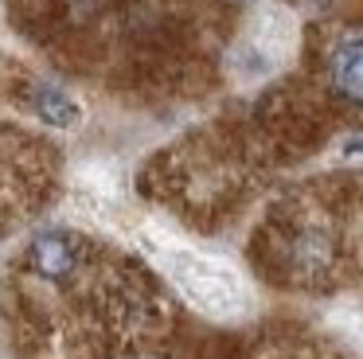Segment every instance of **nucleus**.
Listing matches in <instances>:
<instances>
[{
	"mask_svg": "<svg viewBox=\"0 0 363 359\" xmlns=\"http://www.w3.org/2000/svg\"><path fill=\"white\" fill-rule=\"evenodd\" d=\"M164 265H168V273L176 277V285H180L191 301L203 304V309L227 312V309H235V304H238L235 277L223 273L219 265L203 262V258H191V254H172Z\"/></svg>",
	"mask_w": 363,
	"mask_h": 359,
	"instance_id": "obj_1",
	"label": "nucleus"
},
{
	"mask_svg": "<svg viewBox=\"0 0 363 359\" xmlns=\"http://www.w3.org/2000/svg\"><path fill=\"white\" fill-rule=\"evenodd\" d=\"M32 106H35V114H40L43 121L59 125V129H67V125L79 121V106H74V98L67 90H59V86H35Z\"/></svg>",
	"mask_w": 363,
	"mask_h": 359,
	"instance_id": "obj_4",
	"label": "nucleus"
},
{
	"mask_svg": "<svg viewBox=\"0 0 363 359\" xmlns=\"http://www.w3.org/2000/svg\"><path fill=\"white\" fill-rule=\"evenodd\" d=\"M305 4H324V0H305Z\"/></svg>",
	"mask_w": 363,
	"mask_h": 359,
	"instance_id": "obj_5",
	"label": "nucleus"
},
{
	"mask_svg": "<svg viewBox=\"0 0 363 359\" xmlns=\"http://www.w3.org/2000/svg\"><path fill=\"white\" fill-rule=\"evenodd\" d=\"M328 82L347 106L363 109V35H344L328 55Z\"/></svg>",
	"mask_w": 363,
	"mask_h": 359,
	"instance_id": "obj_3",
	"label": "nucleus"
},
{
	"mask_svg": "<svg viewBox=\"0 0 363 359\" xmlns=\"http://www.w3.org/2000/svg\"><path fill=\"white\" fill-rule=\"evenodd\" d=\"M28 265H32L35 277L59 285L82 270V246L71 231H40L28 246Z\"/></svg>",
	"mask_w": 363,
	"mask_h": 359,
	"instance_id": "obj_2",
	"label": "nucleus"
}]
</instances>
